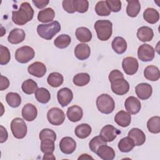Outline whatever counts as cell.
<instances>
[{
    "instance_id": "484cf974",
    "label": "cell",
    "mask_w": 160,
    "mask_h": 160,
    "mask_svg": "<svg viewBox=\"0 0 160 160\" xmlns=\"http://www.w3.org/2000/svg\"><path fill=\"white\" fill-rule=\"evenodd\" d=\"M144 76L149 81H156L160 77L159 68L153 65L148 66L144 70Z\"/></svg>"
},
{
    "instance_id": "7402d4cb",
    "label": "cell",
    "mask_w": 160,
    "mask_h": 160,
    "mask_svg": "<svg viewBox=\"0 0 160 160\" xmlns=\"http://www.w3.org/2000/svg\"><path fill=\"white\" fill-rule=\"evenodd\" d=\"M131 121V114L123 110L118 112L114 116L115 122L118 125L122 128L128 127L130 124Z\"/></svg>"
},
{
    "instance_id": "e575fe53",
    "label": "cell",
    "mask_w": 160,
    "mask_h": 160,
    "mask_svg": "<svg viewBox=\"0 0 160 160\" xmlns=\"http://www.w3.org/2000/svg\"><path fill=\"white\" fill-rule=\"evenodd\" d=\"M148 131L153 134L160 132V117L158 116L151 118L147 122Z\"/></svg>"
},
{
    "instance_id": "836d02e7",
    "label": "cell",
    "mask_w": 160,
    "mask_h": 160,
    "mask_svg": "<svg viewBox=\"0 0 160 160\" xmlns=\"http://www.w3.org/2000/svg\"><path fill=\"white\" fill-rule=\"evenodd\" d=\"M35 97L39 102L46 104L51 99V94L47 89L44 88H40L36 91Z\"/></svg>"
},
{
    "instance_id": "7a4b0ae2",
    "label": "cell",
    "mask_w": 160,
    "mask_h": 160,
    "mask_svg": "<svg viewBox=\"0 0 160 160\" xmlns=\"http://www.w3.org/2000/svg\"><path fill=\"white\" fill-rule=\"evenodd\" d=\"M60 30L61 25L57 21L49 24H39L37 27V32L39 36L46 40H51Z\"/></svg>"
},
{
    "instance_id": "ab89813d",
    "label": "cell",
    "mask_w": 160,
    "mask_h": 160,
    "mask_svg": "<svg viewBox=\"0 0 160 160\" xmlns=\"http://www.w3.org/2000/svg\"><path fill=\"white\" fill-rule=\"evenodd\" d=\"M95 11L98 16H107L111 14V11L109 9L106 1H98L95 6Z\"/></svg>"
},
{
    "instance_id": "d590c367",
    "label": "cell",
    "mask_w": 160,
    "mask_h": 160,
    "mask_svg": "<svg viewBox=\"0 0 160 160\" xmlns=\"http://www.w3.org/2000/svg\"><path fill=\"white\" fill-rule=\"evenodd\" d=\"M21 89L26 94H32L36 92V91L38 89V84L36 81L31 79H28L25 80L22 85Z\"/></svg>"
},
{
    "instance_id": "8d00e7d4",
    "label": "cell",
    "mask_w": 160,
    "mask_h": 160,
    "mask_svg": "<svg viewBox=\"0 0 160 160\" xmlns=\"http://www.w3.org/2000/svg\"><path fill=\"white\" fill-rule=\"evenodd\" d=\"M71 39L68 34H61L58 36L54 41V44L59 49L66 48L71 43Z\"/></svg>"
},
{
    "instance_id": "4316f807",
    "label": "cell",
    "mask_w": 160,
    "mask_h": 160,
    "mask_svg": "<svg viewBox=\"0 0 160 160\" xmlns=\"http://www.w3.org/2000/svg\"><path fill=\"white\" fill-rule=\"evenodd\" d=\"M76 37L78 41L82 42H89L92 39V33L91 31L86 27H79L76 30Z\"/></svg>"
},
{
    "instance_id": "e0dca14e",
    "label": "cell",
    "mask_w": 160,
    "mask_h": 160,
    "mask_svg": "<svg viewBox=\"0 0 160 160\" xmlns=\"http://www.w3.org/2000/svg\"><path fill=\"white\" fill-rule=\"evenodd\" d=\"M21 114L23 119L26 121H32L37 117L38 110L34 105L31 103H28L23 106Z\"/></svg>"
},
{
    "instance_id": "b9f144b4",
    "label": "cell",
    "mask_w": 160,
    "mask_h": 160,
    "mask_svg": "<svg viewBox=\"0 0 160 160\" xmlns=\"http://www.w3.org/2000/svg\"><path fill=\"white\" fill-rule=\"evenodd\" d=\"M107 142L105 141L100 136L94 137L89 142V146L91 151L93 152H96L97 149L99 147L102 145H106Z\"/></svg>"
},
{
    "instance_id": "83f0119b",
    "label": "cell",
    "mask_w": 160,
    "mask_h": 160,
    "mask_svg": "<svg viewBox=\"0 0 160 160\" xmlns=\"http://www.w3.org/2000/svg\"><path fill=\"white\" fill-rule=\"evenodd\" d=\"M143 18L149 24H155L159 19V13L156 9L148 8L143 12Z\"/></svg>"
},
{
    "instance_id": "f6af8a7d",
    "label": "cell",
    "mask_w": 160,
    "mask_h": 160,
    "mask_svg": "<svg viewBox=\"0 0 160 160\" xmlns=\"http://www.w3.org/2000/svg\"><path fill=\"white\" fill-rule=\"evenodd\" d=\"M39 137L41 141L44 139H50L55 141L56 139V134L53 130L49 128H45L41 130Z\"/></svg>"
},
{
    "instance_id": "ac0fdd59",
    "label": "cell",
    "mask_w": 160,
    "mask_h": 160,
    "mask_svg": "<svg viewBox=\"0 0 160 160\" xmlns=\"http://www.w3.org/2000/svg\"><path fill=\"white\" fill-rule=\"evenodd\" d=\"M128 136L131 138L136 146L142 145L146 141V135L144 132L139 128H132L128 132Z\"/></svg>"
},
{
    "instance_id": "ffe728a7",
    "label": "cell",
    "mask_w": 160,
    "mask_h": 160,
    "mask_svg": "<svg viewBox=\"0 0 160 160\" xmlns=\"http://www.w3.org/2000/svg\"><path fill=\"white\" fill-rule=\"evenodd\" d=\"M66 115L70 121L73 122H78L82 119L83 111L80 106L74 105L68 109Z\"/></svg>"
},
{
    "instance_id": "6da1fadb",
    "label": "cell",
    "mask_w": 160,
    "mask_h": 160,
    "mask_svg": "<svg viewBox=\"0 0 160 160\" xmlns=\"http://www.w3.org/2000/svg\"><path fill=\"white\" fill-rule=\"evenodd\" d=\"M34 16V10L28 2H22L19 10L12 12V20L14 24L22 26L32 20Z\"/></svg>"
},
{
    "instance_id": "5b68a950",
    "label": "cell",
    "mask_w": 160,
    "mask_h": 160,
    "mask_svg": "<svg viewBox=\"0 0 160 160\" xmlns=\"http://www.w3.org/2000/svg\"><path fill=\"white\" fill-rule=\"evenodd\" d=\"M11 130L14 138L22 139L27 134V126L22 119L16 118L11 122Z\"/></svg>"
},
{
    "instance_id": "60d3db41",
    "label": "cell",
    "mask_w": 160,
    "mask_h": 160,
    "mask_svg": "<svg viewBox=\"0 0 160 160\" xmlns=\"http://www.w3.org/2000/svg\"><path fill=\"white\" fill-rule=\"evenodd\" d=\"M55 149L54 141L50 139H44L41 142V150L44 154L53 153Z\"/></svg>"
},
{
    "instance_id": "7bdbcfd3",
    "label": "cell",
    "mask_w": 160,
    "mask_h": 160,
    "mask_svg": "<svg viewBox=\"0 0 160 160\" xmlns=\"http://www.w3.org/2000/svg\"><path fill=\"white\" fill-rule=\"evenodd\" d=\"M73 6L75 11L84 13L88 9L89 2L87 0H73Z\"/></svg>"
},
{
    "instance_id": "ba28073f",
    "label": "cell",
    "mask_w": 160,
    "mask_h": 160,
    "mask_svg": "<svg viewBox=\"0 0 160 160\" xmlns=\"http://www.w3.org/2000/svg\"><path fill=\"white\" fill-rule=\"evenodd\" d=\"M112 91L119 96H122L126 94L129 90V82L124 78H117L111 82Z\"/></svg>"
},
{
    "instance_id": "db71d44e",
    "label": "cell",
    "mask_w": 160,
    "mask_h": 160,
    "mask_svg": "<svg viewBox=\"0 0 160 160\" xmlns=\"http://www.w3.org/2000/svg\"><path fill=\"white\" fill-rule=\"evenodd\" d=\"M92 159V158L91 156H89L87 154H81V156L78 158V159Z\"/></svg>"
},
{
    "instance_id": "8fae6325",
    "label": "cell",
    "mask_w": 160,
    "mask_h": 160,
    "mask_svg": "<svg viewBox=\"0 0 160 160\" xmlns=\"http://www.w3.org/2000/svg\"><path fill=\"white\" fill-rule=\"evenodd\" d=\"M122 67L128 75H133L138 70L139 63L138 60L133 57H126L122 62Z\"/></svg>"
},
{
    "instance_id": "cb8c5ba5",
    "label": "cell",
    "mask_w": 160,
    "mask_h": 160,
    "mask_svg": "<svg viewBox=\"0 0 160 160\" xmlns=\"http://www.w3.org/2000/svg\"><path fill=\"white\" fill-rule=\"evenodd\" d=\"M136 35L141 41L145 42L152 39L154 32L151 28L148 26H142L138 29Z\"/></svg>"
},
{
    "instance_id": "7dc6e473",
    "label": "cell",
    "mask_w": 160,
    "mask_h": 160,
    "mask_svg": "<svg viewBox=\"0 0 160 160\" xmlns=\"http://www.w3.org/2000/svg\"><path fill=\"white\" fill-rule=\"evenodd\" d=\"M63 9L68 13H74L75 12L73 0H64L62 2Z\"/></svg>"
},
{
    "instance_id": "ee69618b",
    "label": "cell",
    "mask_w": 160,
    "mask_h": 160,
    "mask_svg": "<svg viewBox=\"0 0 160 160\" xmlns=\"http://www.w3.org/2000/svg\"><path fill=\"white\" fill-rule=\"evenodd\" d=\"M11 59V54L9 49L2 45L0 46V64H8Z\"/></svg>"
},
{
    "instance_id": "816d5d0a",
    "label": "cell",
    "mask_w": 160,
    "mask_h": 160,
    "mask_svg": "<svg viewBox=\"0 0 160 160\" xmlns=\"http://www.w3.org/2000/svg\"><path fill=\"white\" fill-rule=\"evenodd\" d=\"M1 128V139H0V142L3 143L5 142L8 137V134L6 131V129L4 128L2 126H0Z\"/></svg>"
},
{
    "instance_id": "74e56055",
    "label": "cell",
    "mask_w": 160,
    "mask_h": 160,
    "mask_svg": "<svg viewBox=\"0 0 160 160\" xmlns=\"http://www.w3.org/2000/svg\"><path fill=\"white\" fill-rule=\"evenodd\" d=\"M6 101L11 107L16 108L19 106V105L21 104V98L19 94L16 92H10L6 94Z\"/></svg>"
},
{
    "instance_id": "d6a6232c",
    "label": "cell",
    "mask_w": 160,
    "mask_h": 160,
    "mask_svg": "<svg viewBox=\"0 0 160 160\" xmlns=\"http://www.w3.org/2000/svg\"><path fill=\"white\" fill-rule=\"evenodd\" d=\"M64 81L63 76L61 74L58 72H51L48 77V83L53 88H58L60 86Z\"/></svg>"
},
{
    "instance_id": "4fadbf2b",
    "label": "cell",
    "mask_w": 160,
    "mask_h": 160,
    "mask_svg": "<svg viewBox=\"0 0 160 160\" xmlns=\"http://www.w3.org/2000/svg\"><path fill=\"white\" fill-rule=\"evenodd\" d=\"M135 91L137 96L141 100L149 99L152 92V86L148 83L138 84L135 88Z\"/></svg>"
},
{
    "instance_id": "1f68e13d",
    "label": "cell",
    "mask_w": 160,
    "mask_h": 160,
    "mask_svg": "<svg viewBox=\"0 0 160 160\" xmlns=\"http://www.w3.org/2000/svg\"><path fill=\"white\" fill-rule=\"evenodd\" d=\"M135 146L133 140L129 136L122 138L118 143V148L122 152L131 151Z\"/></svg>"
},
{
    "instance_id": "d6986e66",
    "label": "cell",
    "mask_w": 160,
    "mask_h": 160,
    "mask_svg": "<svg viewBox=\"0 0 160 160\" xmlns=\"http://www.w3.org/2000/svg\"><path fill=\"white\" fill-rule=\"evenodd\" d=\"M26 37V34L24 30L19 28L12 29L8 37L9 42L12 44H17L22 42Z\"/></svg>"
},
{
    "instance_id": "f546056e",
    "label": "cell",
    "mask_w": 160,
    "mask_h": 160,
    "mask_svg": "<svg viewBox=\"0 0 160 160\" xmlns=\"http://www.w3.org/2000/svg\"><path fill=\"white\" fill-rule=\"evenodd\" d=\"M92 128L90 125L82 123L77 126L74 130L75 135L80 139H85L88 138L91 133Z\"/></svg>"
},
{
    "instance_id": "9c48e42d",
    "label": "cell",
    "mask_w": 160,
    "mask_h": 160,
    "mask_svg": "<svg viewBox=\"0 0 160 160\" xmlns=\"http://www.w3.org/2000/svg\"><path fill=\"white\" fill-rule=\"evenodd\" d=\"M155 55V50L152 46L148 44H141L138 50V57L143 62L151 61Z\"/></svg>"
},
{
    "instance_id": "44dd1931",
    "label": "cell",
    "mask_w": 160,
    "mask_h": 160,
    "mask_svg": "<svg viewBox=\"0 0 160 160\" xmlns=\"http://www.w3.org/2000/svg\"><path fill=\"white\" fill-rule=\"evenodd\" d=\"M91 54V49L89 45L85 43L78 44L74 49V55L79 60L88 59Z\"/></svg>"
},
{
    "instance_id": "3957f363",
    "label": "cell",
    "mask_w": 160,
    "mask_h": 160,
    "mask_svg": "<svg viewBox=\"0 0 160 160\" xmlns=\"http://www.w3.org/2000/svg\"><path fill=\"white\" fill-rule=\"evenodd\" d=\"M94 29L99 40L107 41L112 35V24L109 20H98L94 24Z\"/></svg>"
},
{
    "instance_id": "30bf717a",
    "label": "cell",
    "mask_w": 160,
    "mask_h": 160,
    "mask_svg": "<svg viewBox=\"0 0 160 160\" xmlns=\"http://www.w3.org/2000/svg\"><path fill=\"white\" fill-rule=\"evenodd\" d=\"M121 131L112 125L108 124L104 126L101 130L99 136L106 142L114 141Z\"/></svg>"
},
{
    "instance_id": "5bb4252c",
    "label": "cell",
    "mask_w": 160,
    "mask_h": 160,
    "mask_svg": "<svg viewBox=\"0 0 160 160\" xmlns=\"http://www.w3.org/2000/svg\"><path fill=\"white\" fill-rule=\"evenodd\" d=\"M59 148L64 154H70L76 150V142L71 137H64L59 142Z\"/></svg>"
},
{
    "instance_id": "7c38bea8",
    "label": "cell",
    "mask_w": 160,
    "mask_h": 160,
    "mask_svg": "<svg viewBox=\"0 0 160 160\" xmlns=\"http://www.w3.org/2000/svg\"><path fill=\"white\" fill-rule=\"evenodd\" d=\"M73 93L72 91L68 88H63L59 89L57 93V99L58 102L62 107L68 106L72 100Z\"/></svg>"
},
{
    "instance_id": "4dcf8cb0",
    "label": "cell",
    "mask_w": 160,
    "mask_h": 160,
    "mask_svg": "<svg viewBox=\"0 0 160 160\" xmlns=\"http://www.w3.org/2000/svg\"><path fill=\"white\" fill-rule=\"evenodd\" d=\"M128 6L126 7L127 14L131 17L135 18L138 16L141 10V4L139 1H127Z\"/></svg>"
},
{
    "instance_id": "f35d334b",
    "label": "cell",
    "mask_w": 160,
    "mask_h": 160,
    "mask_svg": "<svg viewBox=\"0 0 160 160\" xmlns=\"http://www.w3.org/2000/svg\"><path fill=\"white\" fill-rule=\"evenodd\" d=\"M72 81L77 86H84L89 82L90 76L86 72H80L74 76Z\"/></svg>"
},
{
    "instance_id": "603a6c76",
    "label": "cell",
    "mask_w": 160,
    "mask_h": 160,
    "mask_svg": "<svg viewBox=\"0 0 160 160\" xmlns=\"http://www.w3.org/2000/svg\"><path fill=\"white\" fill-rule=\"evenodd\" d=\"M97 155L104 160H112L115 158V151L110 146L102 145L96 151Z\"/></svg>"
},
{
    "instance_id": "681fc988",
    "label": "cell",
    "mask_w": 160,
    "mask_h": 160,
    "mask_svg": "<svg viewBox=\"0 0 160 160\" xmlns=\"http://www.w3.org/2000/svg\"><path fill=\"white\" fill-rule=\"evenodd\" d=\"M9 86V79L2 76L1 75V81H0V90L3 91L6 89H7Z\"/></svg>"
},
{
    "instance_id": "2e32d148",
    "label": "cell",
    "mask_w": 160,
    "mask_h": 160,
    "mask_svg": "<svg viewBox=\"0 0 160 160\" xmlns=\"http://www.w3.org/2000/svg\"><path fill=\"white\" fill-rule=\"evenodd\" d=\"M46 67L41 62H34L30 64L28 68V72L35 77L42 78L46 73Z\"/></svg>"
},
{
    "instance_id": "f907efd6",
    "label": "cell",
    "mask_w": 160,
    "mask_h": 160,
    "mask_svg": "<svg viewBox=\"0 0 160 160\" xmlns=\"http://www.w3.org/2000/svg\"><path fill=\"white\" fill-rule=\"evenodd\" d=\"M32 2L38 9L44 8L49 2L48 0H32Z\"/></svg>"
},
{
    "instance_id": "d4e9b609",
    "label": "cell",
    "mask_w": 160,
    "mask_h": 160,
    "mask_svg": "<svg viewBox=\"0 0 160 160\" xmlns=\"http://www.w3.org/2000/svg\"><path fill=\"white\" fill-rule=\"evenodd\" d=\"M111 46L115 52L121 54L127 49V42L122 37L117 36L112 40Z\"/></svg>"
},
{
    "instance_id": "9a60e30c",
    "label": "cell",
    "mask_w": 160,
    "mask_h": 160,
    "mask_svg": "<svg viewBox=\"0 0 160 160\" xmlns=\"http://www.w3.org/2000/svg\"><path fill=\"white\" fill-rule=\"evenodd\" d=\"M124 107L128 112L132 114H136L139 112L141 104L140 101L137 98L129 96L125 101Z\"/></svg>"
},
{
    "instance_id": "52a82bcc",
    "label": "cell",
    "mask_w": 160,
    "mask_h": 160,
    "mask_svg": "<svg viewBox=\"0 0 160 160\" xmlns=\"http://www.w3.org/2000/svg\"><path fill=\"white\" fill-rule=\"evenodd\" d=\"M65 114L62 109L58 108L50 109L47 113V119L50 124L54 126H59L65 120Z\"/></svg>"
},
{
    "instance_id": "f5cc1de1",
    "label": "cell",
    "mask_w": 160,
    "mask_h": 160,
    "mask_svg": "<svg viewBox=\"0 0 160 160\" xmlns=\"http://www.w3.org/2000/svg\"><path fill=\"white\" fill-rule=\"evenodd\" d=\"M42 159H56V158L52 153H46L44 154Z\"/></svg>"
},
{
    "instance_id": "c3c4849f",
    "label": "cell",
    "mask_w": 160,
    "mask_h": 160,
    "mask_svg": "<svg viewBox=\"0 0 160 160\" xmlns=\"http://www.w3.org/2000/svg\"><path fill=\"white\" fill-rule=\"evenodd\" d=\"M124 78V75L118 69H114L112 70L109 74L108 78L110 82L112 81L113 80L117 79V78Z\"/></svg>"
},
{
    "instance_id": "bcb514c9",
    "label": "cell",
    "mask_w": 160,
    "mask_h": 160,
    "mask_svg": "<svg viewBox=\"0 0 160 160\" xmlns=\"http://www.w3.org/2000/svg\"><path fill=\"white\" fill-rule=\"evenodd\" d=\"M106 2L111 11L114 12H119L121 9L122 3L119 0H106Z\"/></svg>"
},
{
    "instance_id": "277c9868",
    "label": "cell",
    "mask_w": 160,
    "mask_h": 160,
    "mask_svg": "<svg viewBox=\"0 0 160 160\" xmlns=\"http://www.w3.org/2000/svg\"><path fill=\"white\" fill-rule=\"evenodd\" d=\"M96 106L102 113L108 114L113 112L115 102L112 98L108 94H102L97 98Z\"/></svg>"
},
{
    "instance_id": "8992f818",
    "label": "cell",
    "mask_w": 160,
    "mask_h": 160,
    "mask_svg": "<svg viewBox=\"0 0 160 160\" xmlns=\"http://www.w3.org/2000/svg\"><path fill=\"white\" fill-rule=\"evenodd\" d=\"M34 50L30 46H24L18 48L15 52L16 60L22 64L27 63L34 58Z\"/></svg>"
},
{
    "instance_id": "f1b7e54d",
    "label": "cell",
    "mask_w": 160,
    "mask_h": 160,
    "mask_svg": "<svg viewBox=\"0 0 160 160\" xmlns=\"http://www.w3.org/2000/svg\"><path fill=\"white\" fill-rule=\"evenodd\" d=\"M54 17L55 12L51 8H48L44 9L41 10L38 14V21L43 23L52 21L54 19Z\"/></svg>"
}]
</instances>
